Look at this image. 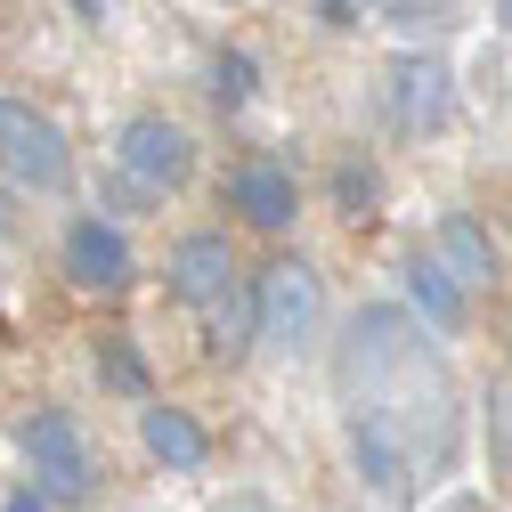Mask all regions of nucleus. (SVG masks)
I'll use <instances>...</instances> for the list:
<instances>
[{"instance_id": "nucleus-12", "label": "nucleus", "mask_w": 512, "mask_h": 512, "mask_svg": "<svg viewBox=\"0 0 512 512\" xmlns=\"http://www.w3.org/2000/svg\"><path fill=\"white\" fill-rule=\"evenodd\" d=\"M399 114L423 122V131H439V122H447V66H431V57H399Z\"/></svg>"}, {"instance_id": "nucleus-16", "label": "nucleus", "mask_w": 512, "mask_h": 512, "mask_svg": "<svg viewBox=\"0 0 512 512\" xmlns=\"http://www.w3.org/2000/svg\"><path fill=\"white\" fill-rule=\"evenodd\" d=\"M334 204H342L350 220H366V212L382 204V179H374V163H342V171H334Z\"/></svg>"}, {"instance_id": "nucleus-5", "label": "nucleus", "mask_w": 512, "mask_h": 512, "mask_svg": "<svg viewBox=\"0 0 512 512\" xmlns=\"http://www.w3.org/2000/svg\"><path fill=\"white\" fill-rule=\"evenodd\" d=\"M66 277L90 285V293H122L131 285V236H122L114 220H98V212H82L66 228Z\"/></svg>"}, {"instance_id": "nucleus-7", "label": "nucleus", "mask_w": 512, "mask_h": 512, "mask_svg": "<svg viewBox=\"0 0 512 512\" xmlns=\"http://www.w3.org/2000/svg\"><path fill=\"white\" fill-rule=\"evenodd\" d=\"M163 277H171V293H179V301H196V309H204V301H212V293H228L244 269H236L228 236H212V228H204V236H179V244H171V269H163Z\"/></svg>"}, {"instance_id": "nucleus-13", "label": "nucleus", "mask_w": 512, "mask_h": 512, "mask_svg": "<svg viewBox=\"0 0 512 512\" xmlns=\"http://www.w3.org/2000/svg\"><path fill=\"white\" fill-rule=\"evenodd\" d=\"M98 374L114 382V391H122V399H139V407L155 399V382H147V358H139L131 342H122V334H106V342H98Z\"/></svg>"}, {"instance_id": "nucleus-10", "label": "nucleus", "mask_w": 512, "mask_h": 512, "mask_svg": "<svg viewBox=\"0 0 512 512\" xmlns=\"http://www.w3.org/2000/svg\"><path fill=\"white\" fill-rule=\"evenodd\" d=\"M464 277L456 269H447L439 261V252H415V261H407V301L423 309V326H439V334H464Z\"/></svg>"}, {"instance_id": "nucleus-17", "label": "nucleus", "mask_w": 512, "mask_h": 512, "mask_svg": "<svg viewBox=\"0 0 512 512\" xmlns=\"http://www.w3.org/2000/svg\"><path fill=\"white\" fill-rule=\"evenodd\" d=\"M317 17H326V25H342V33H350V25H358V0H317Z\"/></svg>"}, {"instance_id": "nucleus-15", "label": "nucleus", "mask_w": 512, "mask_h": 512, "mask_svg": "<svg viewBox=\"0 0 512 512\" xmlns=\"http://www.w3.org/2000/svg\"><path fill=\"white\" fill-rule=\"evenodd\" d=\"M358 464H366V480H374V488H399V447H391V431H382L374 415L358 423Z\"/></svg>"}, {"instance_id": "nucleus-4", "label": "nucleus", "mask_w": 512, "mask_h": 512, "mask_svg": "<svg viewBox=\"0 0 512 512\" xmlns=\"http://www.w3.org/2000/svg\"><path fill=\"white\" fill-rule=\"evenodd\" d=\"M317 277L301 269V261H277V269H261V342H277V350H309V334H317Z\"/></svg>"}, {"instance_id": "nucleus-14", "label": "nucleus", "mask_w": 512, "mask_h": 512, "mask_svg": "<svg viewBox=\"0 0 512 512\" xmlns=\"http://www.w3.org/2000/svg\"><path fill=\"white\" fill-rule=\"evenodd\" d=\"M252 74H261V66H252V49H220V57H212V106H220V114L252 106Z\"/></svg>"}, {"instance_id": "nucleus-9", "label": "nucleus", "mask_w": 512, "mask_h": 512, "mask_svg": "<svg viewBox=\"0 0 512 512\" xmlns=\"http://www.w3.org/2000/svg\"><path fill=\"white\" fill-rule=\"evenodd\" d=\"M261 342V277H236L228 293L204 301V350L212 358H244Z\"/></svg>"}, {"instance_id": "nucleus-8", "label": "nucleus", "mask_w": 512, "mask_h": 512, "mask_svg": "<svg viewBox=\"0 0 512 512\" xmlns=\"http://www.w3.org/2000/svg\"><path fill=\"white\" fill-rule=\"evenodd\" d=\"M139 439H147V456L163 472H204V456H212V431L187 415V407H163V399L139 407Z\"/></svg>"}, {"instance_id": "nucleus-20", "label": "nucleus", "mask_w": 512, "mask_h": 512, "mask_svg": "<svg viewBox=\"0 0 512 512\" xmlns=\"http://www.w3.org/2000/svg\"><path fill=\"white\" fill-rule=\"evenodd\" d=\"M496 25H512V0H496Z\"/></svg>"}, {"instance_id": "nucleus-6", "label": "nucleus", "mask_w": 512, "mask_h": 512, "mask_svg": "<svg viewBox=\"0 0 512 512\" xmlns=\"http://www.w3.org/2000/svg\"><path fill=\"white\" fill-rule=\"evenodd\" d=\"M228 212H244V228H261V236H285L301 196H293V171L277 163H236L228 171Z\"/></svg>"}, {"instance_id": "nucleus-3", "label": "nucleus", "mask_w": 512, "mask_h": 512, "mask_svg": "<svg viewBox=\"0 0 512 512\" xmlns=\"http://www.w3.org/2000/svg\"><path fill=\"white\" fill-rule=\"evenodd\" d=\"M187 163H196V147H187L179 122H163V114H131V122H122V139H114V171L147 179L155 196H163V187L187 179Z\"/></svg>"}, {"instance_id": "nucleus-1", "label": "nucleus", "mask_w": 512, "mask_h": 512, "mask_svg": "<svg viewBox=\"0 0 512 512\" xmlns=\"http://www.w3.org/2000/svg\"><path fill=\"white\" fill-rule=\"evenodd\" d=\"M17 439H25V456H33V488L49 504H82L98 488V456H90V439H82V423L66 407H33L17 423Z\"/></svg>"}, {"instance_id": "nucleus-19", "label": "nucleus", "mask_w": 512, "mask_h": 512, "mask_svg": "<svg viewBox=\"0 0 512 512\" xmlns=\"http://www.w3.org/2000/svg\"><path fill=\"white\" fill-rule=\"evenodd\" d=\"M74 17H90V25H98V17H106V0H74Z\"/></svg>"}, {"instance_id": "nucleus-2", "label": "nucleus", "mask_w": 512, "mask_h": 512, "mask_svg": "<svg viewBox=\"0 0 512 512\" xmlns=\"http://www.w3.org/2000/svg\"><path fill=\"white\" fill-rule=\"evenodd\" d=\"M0 171L25 179V187H66L74 179L66 131H57L49 114H33L25 98H0Z\"/></svg>"}, {"instance_id": "nucleus-18", "label": "nucleus", "mask_w": 512, "mask_h": 512, "mask_svg": "<svg viewBox=\"0 0 512 512\" xmlns=\"http://www.w3.org/2000/svg\"><path fill=\"white\" fill-rule=\"evenodd\" d=\"M0 512H49V496H41V488H17V496L0 504Z\"/></svg>"}, {"instance_id": "nucleus-21", "label": "nucleus", "mask_w": 512, "mask_h": 512, "mask_svg": "<svg viewBox=\"0 0 512 512\" xmlns=\"http://www.w3.org/2000/svg\"><path fill=\"white\" fill-rule=\"evenodd\" d=\"M0 228H9V196H0Z\"/></svg>"}, {"instance_id": "nucleus-11", "label": "nucleus", "mask_w": 512, "mask_h": 512, "mask_svg": "<svg viewBox=\"0 0 512 512\" xmlns=\"http://www.w3.org/2000/svg\"><path fill=\"white\" fill-rule=\"evenodd\" d=\"M431 252H439V261L456 269V277H464L472 293H480V285H496V244H488V236H480V228H472L464 212H447V220L431 228Z\"/></svg>"}]
</instances>
